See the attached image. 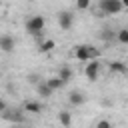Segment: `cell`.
<instances>
[{
  "instance_id": "7c38bea8",
  "label": "cell",
  "mask_w": 128,
  "mask_h": 128,
  "mask_svg": "<svg viewBox=\"0 0 128 128\" xmlns=\"http://www.w3.org/2000/svg\"><path fill=\"white\" fill-rule=\"evenodd\" d=\"M56 48V42L52 40V38H46V40H42L40 44H38V50L42 52V54H46V52H50V50H54Z\"/></svg>"
},
{
  "instance_id": "ba28073f",
  "label": "cell",
  "mask_w": 128,
  "mask_h": 128,
  "mask_svg": "<svg viewBox=\"0 0 128 128\" xmlns=\"http://www.w3.org/2000/svg\"><path fill=\"white\" fill-rule=\"evenodd\" d=\"M36 92H38V96H42V98H50V96L54 94V88L44 80V82H38V84H36Z\"/></svg>"
},
{
  "instance_id": "8fae6325",
  "label": "cell",
  "mask_w": 128,
  "mask_h": 128,
  "mask_svg": "<svg viewBox=\"0 0 128 128\" xmlns=\"http://www.w3.org/2000/svg\"><path fill=\"white\" fill-rule=\"evenodd\" d=\"M2 116H4L6 120L14 122V124H26V116H24L22 112H18V110H16V114H10V112H2Z\"/></svg>"
},
{
  "instance_id": "277c9868",
  "label": "cell",
  "mask_w": 128,
  "mask_h": 128,
  "mask_svg": "<svg viewBox=\"0 0 128 128\" xmlns=\"http://www.w3.org/2000/svg\"><path fill=\"white\" fill-rule=\"evenodd\" d=\"M84 74H86V78H88L90 82H96V80H98V74H100V64H98V60H88V64H86V68H84Z\"/></svg>"
},
{
  "instance_id": "e0dca14e",
  "label": "cell",
  "mask_w": 128,
  "mask_h": 128,
  "mask_svg": "<svg viewBox=\"0 0 128 128\" xmlns=\"http://www.w3.org/2000/svg\"><path fill=\"white\" fill-rule=\"evenodd\" d=\"M116 40H118L120 44L128 46V28H120V30L116 32Z\"/></svg>"
},
{
  "instance_id": "44dd1931",
  "label": "cell",
  "mask_w": 128,
  "mask_h": 128,
  "mask_svg": "<svg viewBox=\"0 0 128 128\" xmlns=\"http://www.w3.org/2000/svg\"><path fill=\"white\" fill-rule=\"evenodd\" d=\"M0 112H6V102L0 100Z\"/></svg>"
},
{
  "instance_id": "d6986e66",
  "label": "cell",
  "mask_w": 128,
  "mask_h": 128,
  "mask_svg": "<svg viewBox=\"0 0 128 128\" xmlns=\"http://www.w3.org/2000/svg\"><path fill=\"white\" fill-rule=\"evenodd\" d=\"M96 128H112V122L110 120H98L96 122Z\"/></svg>"
},
{
  "instance_id": "4fadbf2b",
  "label": "cell",
  "mask_w": 128,
  "mask_h": 128,
  "mask_svg": "<svg viewBox=\"0 0 128 128\" xmlns=\"http://www.w3.org/2000/svg\"><path fill=\"white\" fill-rule=\"evenodd\" d=\"M100 38H102L104 42H112V40L116 38V32H114L112 28H108V26H106V28H102V30H100Z\"/></svg>"
},
{
  "instance_id": "7a4b0ae2",
  "label": "cell",
  "mask_w": 128,
  "mask_h": 128,
  "mask_svg": "<svg viewBox=\"0 0 128 128\" xmlns=\"http://www.w3.org/2000/svg\"><path fill=\"white\" fill-rule=\"evenodd\" d=\"M122 10H124L122 0H100V12L102 14L114 16V14H120Z\"/></svg>"
},
{
  "instance_id": "9a60e30c",
  "label": "cell",
  "mask_w": 128,
  "mask_h": 128,
  "mask_svg": "<svg viewBox=\"0 0 128 128\" xmlns=\"http://www.w3.org/2000/svg\"><path fill=\"white\" fill-rule=\"evenodd\" d=\"M46 82H48V84H50V86H52L54 90H60V88H64V84H66V82H64V80L60 78V76H54V78H48Z\"/></svg>"
},
{
  "instance_id": "9c48e42d",
  "label": "cell",
  "mask_w": 128,
  "mask_h": 128,
  "mask_svg": "<svg viewBox=\"0 0 128 128\" xmlns=\"http://www.w3.org/2000/svg\"><path fill=\"white\" fill-rule=\"evenodd\" d=\"M68 102H70L72 106H80V104L86 102V96H84V92H80V90H72L70 96H68Z\"/></svg>"
},
{
  "instance_id": "7402d4cb",
  "label": "cell",
  "mask_w": 128,
  "mask_h": 128,
  "mask_svg": "<svg viewBox=\"0 0 128 128\" xmlns=\"http://www.w3.org/2000/svg\"><path fill=\"white\" fill-rule=\"evenodd\" d=\"M122 4H124V8H128V0H122Z\"/></svg>"
},
{
  "instance_id": "8992f818",
  "label": "cell",
  "mask_w": 128,
  "mask_h": 128,
  "mask_svg": "<svg viewBox=\"0 0 128 128\" xmlns=\"http://www.w3.org/2000/svg\"><path fill=\"white\" fill-rule=\"evenodd\" d=\"M0 48H2V52L10 54V52H14V48H16V40H14L10 34H2V38H0Z\"/></svg>"
},
{
  "instance_id": "30bf717a",
  "label": "cell",
  "mask_w": 128,
  "mask_h": 128,
  "mask_svg": "<svg viewBox=\"0 0 128 128\" xmlns=\"http://www.w3.org/2000/svg\"><path fill=\"white\" fill-rule=\"evenodd\" d=\"M22 108H24V112H30V114H40L42 112V104L36 102V100H26Z\"/></svg>"
},
{
  "instance_id": "ac0fdd59",
  "label": "cell",
  "mask_w": 128,
  "mask_h": 128,
  "mask_svg": "<svg viewBox=\"0 0 128 128\" xmlns=\"http://www.w3.org/2000/svg\"><path fill=\"white\" fill-rule=\"evenodd\" d=\"M76 8L78 10H88L90 8V0H76Z\"/></svg>"
},
{
  "instance_id": "ffe728a7",
  "label": "cell",
  "mask_w": 128,
  "mask_h": 128,
  "mask_svg": "<svg viewBox=\"0 0 128 128\" xmlns=\"http://www.w3.org/2000/svg\"><path fill=\"white\" fill-rule=\"evenodd\" d=\"M28 80H30L32 84H38V82H40V78H38L36 74H34V76H28Z\"/></svg>"
},
{
  "instance_id": "3957f363",
  "label": "cell",
  "mask_w": 128,
  "mask_h": 128,
  "mask_svg": "<svg viewBox=\"0 0 128 128\" xmlns=\"http://www.w3.org/2000/svg\"><path fill=\"white\" fill-rule=\"evenodd\" d=\"M74 56L80 60V62H88L92 60V46L90 44H80L74 48Z\"/></svg>"
},
{
  "instance_id": "6da1fadb",
  "label": "cell",
  "mask_w": 128,
  "mask_h": 128,
  "mask_svg": "<svg viewBox=\"0 0 128 128\" xmlns=\"http://www.w3.org/2000/svg\"><path fill=\"white\" fill-rule=\"evenodd\" d=\"M44 18L40 16V14H34V16H30V18H26V22H24V28H26V32L30 34V36H38V34H42V30H44Z\"/></svg>"
},
{
  "instance_id": "52a82bcc",
  "label": "cell",
  "mask_w": 128,
  "mask_h": 128,
  "mask_svg": "<svg viewBox=\"0 0 128 128\" xmlns=\"http://www.w3.org/2000/svg\"><path fill=\"white\" fill-rule=\"evenodd\" d=\"M108 70L112 74H128V64H124L122 60H112L108 64Z\"/></svg>"
},
{
  "instance_id": "5bb4252c",
  "label": "cell",
  "mask_w": 128,
  "mask_h": 128,
  "mask_svg": "<svg viewBox=\"0 0 128 128\" xmlns=\"http://www.w3.org/2000/svg\"><path fill=\"white\" fill-rule=\"evenodd\" d=\"M58 76L68 84V82L72 80V68H70V66H62V68H60V72H58Z\"/></svg>"
},
{
  "instance_id": "5b68a950",
  "label": "cell",
  "mask_w": 128,
  "mask_h": 128,
  "mask_svg": "<svg viewBox=\"0 0 128 128\" xmlns=\"http://www.w3.org/2000/svg\"><path fill=\"white\" fill-rule=\"evenodd\" d=\"M72 24H74V16H72V12H58V26L64 30V32H68L70 28H72Z\"/></svg>"
},
{
  "instance_id": "2e32d148",
  "label": "cell",
  "mask_w": 128,
  "mask_h": 128,
  "mask_svg": "<svg viewBox=\"0 0 128 128\" xmlns=\"http://www.w3.org/2000/svg\"><path fill=\"white\" fill-rule=\"evenodd\" d=\"M58 122L64 124V126H70V124H72V116H70V112H66V110L58 112Z\"/></svg>"
},
{
  "instance_id": "603a6c76",
  "label": "cell",
  "mask_w": 128,
  "mask_h": 128,
  "mask_svg": "<svg viewBox=\"0 0 128 128\" xmlns=\"http://www.w3.org/2000/svg\"><path fill=\"white\" fill-rule=\"evenodd\" d=\"M124 10H126V14H128V8H124Z\"/></svg>"
}]
</instances>
